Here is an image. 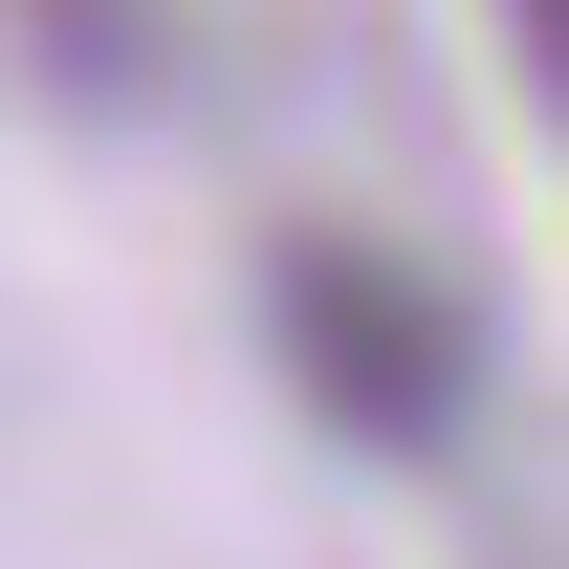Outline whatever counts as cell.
<instances>
[{
	"label": "cell",
	"instance_id": "cell-1",
	"mask_svg": "<svg viewBox=\"0 0 569 569\" xmlns=\"http://www.w3.org/2000/svg\"><path fill=\"white\" fill-rule=\"evenodd\" d=\"M263 351H284V395L351 438V460H460L482 395H503L482 307H460L395 219H284L263 241Z\"/></svg>",
	"mask_w": 569,
	"mask_h": 569
}]
</instances>
